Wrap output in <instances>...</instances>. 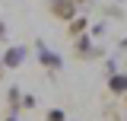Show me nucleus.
I'll use <instances>...</instances> for the list:
<instances>
[{
	"label": "nucleus",
	"mask_w": 127,
	"mask_h": 121,
	"mask_svg": "<svg viewBox=\"0 0 127 121\" xmlns=\"http://www.w3.org/2000/svg\"><path fill=\"white\" fill-rule=\"evenodd\" d=\"M67 35L70 38H79V35H89V16H73L70 22H67Z\"/></svg>",
	"instance_id": "5"
},
{
	"label": "nucleus",
	"mask_w": 127,
	"mask_h": 121,
	"mask_svg": "<svg viewBox=\"0 0 127 121\" xmlns=\"http://www.w3.org/2000/svg\"><path fill=\"white\" fill-rule=\"evenodd\" d=\"M124 73H127V64H124Z\"/></svg>",
	"instance_id": "14"
},
{
	"label": "nucleus",
	"mask_w": 127,
	"mask_h": 121,
	"mask_svg": "<svg viewBox=\"0 0 127 121\" xmlns=\"http://www.w3.org/2000/svg\"><path fill=\"white\" fill-rule=\"evenodd\" d=\"M35 54H38V64L45 67L48 73H57V70L64 67V58L54 51V48H48L45 42H35Z\"/></svg>",
	"instance_id": "2"
},
{
	"label": "nucleus",
	"mask_w": 127,
	"mask_h": 121,
	"mask_svg": "<svg viewBox=\"0 0 127 121\" xmlns=\"http://www.w3.org/2000/svg\"><path fill=\"white\" fill-rule=\"evenodd\" d=\"M45 10L51 13V19H57V22H64V26H67L73 16H79V6L73 3V0H48Z\"/></svg>",
	"instance_id": "1"
},
{
	"label": "nucleus",
	"mask_w": 127,
	"mask_h": 121,
	"mask_svg": "<svg viewBox=\"0 0 127 121\" xmlns=\"http://www.w3.org/2000/svg\"><path fill=\"white\" fill-rule=\"evenodd\" d=\"M73 54H76L79 60H89V58H98L102 48H95V42L89 35H79V38H73Z\"/></svg>",
	"instance_id": "3"
},
{
	"label": "nucleus",
	"mask_w": 127,
	"mask_h": 121,
	"mask_svg": "<svg viewBox=\"0 0 127 121\" xmlns=\"http://www.w3.org/2000/svg\"><path fill=\"white\" fill-rule=\"evenodd\" d=\"M6 105H10V115L22 112V89H19V86H10V89H6Z\"/></svg>",
	"instance_id": "7"
},
{
	"label": "nucleus",
	"mask_w": 127,
	"mask_h": 121,
	"mask_svg": "<svg viewBox=\"0 0 127 121\" xmlns=\"http://www.w3.org/2000/svg\"><path fill=\"white\" fill-rule=\"evenodd\" d=\"M22 60H26V48L22 45H10L6 48V51H3V58H0V64H3V67H22Z\"/></svg>",
	"instance_id": "4"
},
{
	"label": "nucleus",
	"mask_w": 127,
	"mask_h": 121,
	"mask_svg": "<svg viewBox=\"0 0 127 121\" xmlns=\"http://www.w3.org/2000/svg\"><path fill=\"white\" fill-rule=\"evenodd\" d=\"M124 105H127V96H124Z\"/></svg>",
	"instance_id": "15"
},
{
	"label": "nucleus",
	"mask_w": 127,
	"mask_h": 121,
	"mask_svg": "<svg viewBox=\"0 0 127 121\" xmlns=\"http://www.w3.org/2000/svg\"><path fill=\"white\" fill-rule=\"evenodd\" d=\"M45 121H67V112H64V108H48Z\"/></svg>",
	"instance_id": "8"
},
{
	"label": "nucleus",
	"mask_w": 127,
	"mask_h": 121,
	"mask_svg": "<svg viewBox=\"0 0 127 121\" xmlns=\"http://www.w3.org/2000/svg\"><path fill=\"white\" fill-rule=\"evenodd\" d=\"M108 92L111 96H127V73L124 70H118V73L108 76Z\"/></svg>",
	"instance_id": "6"
},
{
	"label": "nucleus",
	"mask_w": 127,
	"mask_h": 121,
	"mask_svg": "<svg viewBox=\"0 0 127 121\" xmlns=\"http://www.w3.org/2000/svg\"><path fill=\"white\" fill-rule=\"evenodd\" d=\"M3 38H6V22L0 19V42H3Z\"/></svg>",
	"instance_id": "10"
},
{
	"label": "nucleus",
	"mask_w": 127,
	"mask_h": 121,
	"mask_svg": "<svg viewBox=\"0 0 127 121\" xmlns=\"http://www.w3.org/2000/svg\"><path fill=\"white\" fill-rule=\"evenodd\" d=\"M3 121H16V115H10V118H3Z\"/></svg>",
	"instance_id": "12"
},
{
	"label": "nucleus",
	"mask_w": 127,
	"mask_h": 121,
	"mask_svg": "<svg viewBox=\"0 0 127 121\" xmlns=\"http://www.w3.org/2000/svg\"><path fill=\"white\" fill-rule=\"evenodd\" d=\"M73 3H76L79 10H83V6H89V3H92V0H73Z\"/></svg>",
	"instance_id": "11"
},
{
	"label": "nucleus",
	"mask_w": 127,
	"mask_h": 121,
	"mask_svg": "<svg viewBox=\"0 0 127 121\" xmlns=\"http://www.w3.org/2000/svg\"><path fill=\"white\" fill-rule=\"evenodd\" d=\"M35 108V96L32 92H22V112H32Z\"/></svg>",
	"instance_id": "9"
},
{
	"label": "nucleus",
	"mask_w": 127,
	"mask_h": 121,
	"mask_svg": "<svg viewBox=\"0 0 127 121\" xmlns=\"http://www.w3.org/2000/svg\"><path fill=\"white\" fill-rule=\"evenodd\" d=\"M3 70H6V67H3V64H0V76H3Z\"/></svg>",
	"instance_id": "13"
}]
</instances>
